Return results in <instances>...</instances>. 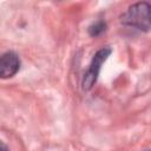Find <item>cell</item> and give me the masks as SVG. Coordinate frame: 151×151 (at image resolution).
I'll return each mask as SVG.
<instances>
[{
    "label": "cell",
    "instance_id": "3",
    "mask_svg": "<svg viewBox=\"0 0 151 151\" xmlns=\"http://www.w3.org/2000/svg\"><path fill=\"white\" fill-rule=\"evenodd\" d=\"M20 68V59L19 57L9 51L1 55L0 58V76L2 79L11 78L17 74Z\"/></svg>",
    "mask_w": 151,
    "mask_h": 151
},
{
    "label": "cell",
    "instance_id": "5",
    "mask_svg": "<svg viewBox=\"0 0 151 151\" xmlns=\"http://www.w3.org/2000/svg\"><path fill=\"white\" fill-rule=\"evenodd\" d=\"M0 151H8V149H7V146L5 145V143H1V149H0Z\"/></svg>",
    "mask_w": 151,
    "mask_h": 151
},
{
    "label": "cell",
    "instance_id": "4",
    "mask_svg": "<svg viewBox=\"0 0 151 151\" xmlns=\"http://www.w3.org/2000/svg\"><path fill=\"white\" fill-rule=\"evenodd\" d=\"M105 29H106V24H105V21H103V20H98V21H96L94 24H92L90 27H88V34L91 35V37H99L100 34H103L104 32H105Z\"/></svg>",
    "mask_w": 151,
    "mask_h": 151
},
{
    "label": "cell",
    "instance_id": "2",
    "mask_svg": "<svg viewBox=\"0 0 151 151\" xmlns=\"http://www.w3.org/2000/svg\"><path fill=\"white\" fill-rule=\"evenodd\" d=\"M111 52H112V50L110 47H103L94 53V55L90 63V66H88L86 73L83 77V80H81V88L84 91H90L93 87V85L96 84L97 78L99 76L101 65L110 57Z\"/></svg>",
    "mask_w": 151,
    "mask_h": 151
},
{
    "label": "cell",
    "instance_id": "1",
    "mask_svg": "<svg viewBox=\"0 0 151 151\" xmlns=\"http://www.w3.org/2000/svg\"><path fill=\"white\" fill-rule=\"evenodd\" d=\"M120 22L139 31H149L151 28V4L140 1L131 5L120 15Z\"/></svg>",
    "mask_w": 151,
    "mask_h": 151
}]
</instances>
